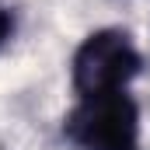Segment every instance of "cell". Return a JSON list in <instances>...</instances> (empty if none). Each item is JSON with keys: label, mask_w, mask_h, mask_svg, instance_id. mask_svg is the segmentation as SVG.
<instances>
[{"label": "cell", "mask_w": 150, "mask_h": 150, "mask_svg": "<svg viewBox=\"0 0 150 150\" xmlns=\"http://www.w3.org/2000/svg\"><path fill=\"white\" fill-rule=\"evenodd\" d=\"M143 70V56L136 42L122 28H98L74 49L70 59V84L77 98L129 91V84Z\"/></svg>", "instance_id": "obj_1"}, {"label": "cell", "mask_w": 150, "mask_h": 150, "mask_svg": "<svg viewBox=\"0 0 150 150\" xmlns=\"http://www.w3.org/2000/svg\"><path fill=\"white\" fill-rule=\"evenodd\" d=\"M140 105L129 91L77 98L63 119V136L77 150H143Z\"/></svg>", "instance_id": "obj_2"}, {"label": "cell", "mask_w": 150, "mask_h": 150, "mask_svg": "<svg viewBox=\"0 0 150 150\" xmlns=\"http://www.w3.org/2000/svg\"><path fill=\"white\" fill-rule=\"evenodd\" d=\"M11 35H14V14H11V7L0 4V49L11 42Z\"/></svg>", "instance_id": "obj_3"}]
</instances>
